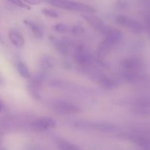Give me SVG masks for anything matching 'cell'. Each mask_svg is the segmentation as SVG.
Segmentation results:
<instances>
[{
    "label": "cell",
    "mask_w": 150,
    "mask_h": 150,
    "mask_svg": "<svg viewBox=\"0 0 150 150\" xmlns=\"http://www.w3.org/2000/svg\"><path fill=\"white\" fill-rule=\"evenodd\" d=\"M29 5H38L41 3L40 0H22Z\"/></svg>",
    "instance_id": "44dd1931"
},
{
    "label": "cell",
    "mask_w": 150,
    "mask_h": 150,
    "mask_svg": "<svg viewBox=\"0 0 150 150\" xmlns=\"http://www.w3.org/2000/svg\"><path fill=\"white\" fill-rule=\"evenodd\" d=\"M0 150H7V148H5L4 146H0Z\"/></svg>",
    "instance_id": "603a6c76"
},
{
    "label": "cell",
    "mask_w": 150,
    "mask_h": 150,
    "mask_svg": "<svg viewBox=\"0 0 150 150\" xmlns=\"http://www.w3.org/2000/svg\"><path fill=\"white\" fill-rule=\"evenodd\" d=\"M56 64H57V61L52 56L48 55V54H43L40 58L39 64L42 70H51L55 67Z\"/></svg>",
    "instance_id": "5bb4252c"
},
{
    "label": "cell",
    "mask_w": 150,
    "mask_h": 150,
    "mask_svg": "<svg viewBox=\"0 0 150 150\" xmlns=\"http://www.w3.org/2000/svg\"><path fill=\"white\" fill-rule=\"evenodd\" d=\"M74 60L81 67H87L92 62V56L85 46L78 45L74 52Z\"/></svg>",
    "instance_id": "8992f818"
},
{
    "label": "cell",
    "mask_w": 150,
    "mask_h": 150,
    "mask_svg": "<svg viewBox=\"0 0 150 150\" xmlns=\"http://www.w3.org/2000/svg\"><path fill=\"white\" fill-rule=\"evenodd\" d=\"M54 111L60 114H76L81 111V108L74 103L64 100H58L52 104Z\"/></svg>",
    "instance_id": "3957f363"
},
{
    "label": "cell",
    "mask_w": 150,
    "mask_h": 150,
    "mask_svg": "<svg viewBox=\"0 0 150 150\" xmlns=\"http://www.w3.org/2000/svg\"><path fill=\"white\" fill-rule=\"evenodd\" d=\"M55 143L59 150H83L78 145L64 139H57Z\"/></svg>",
    "instance_id": "9a60e30c"
},
{
    "label": "cell",
    "mask_w": 150,
    "mask_h": 150,
    "mask_svg": "<svg viewBox=\"0 0 150 150\" xmlns=\"http://www.w3.org/2000/svg\"><path fill=\"white\" fill-rule=\"evenodd\" d=\"M9 2L12 3V4H15V5L18 6V7H21V8L26 9V10H31V7L27 4L26 3H25L24 1H23L22 0H7Z\"/></svg>",
    "instance_id": "d6986e66"
},
{
    "label": "cell",
    "mask_w": 150,
    "mask_h": 150,
    "mask_svg": "<svg viewBox=\"0 0 150 150\" xmlns=\"http://www.w3.org/2000/svg\"><path fill=\"white\" fill-rule=\"evenodd\" d=\"M71 32H73L74 35H80V34L83 32V26L79 24V23H77V24L74 25V26L71 28Z\"/></svg>",
    "instance_id": "ffe728a7"
},
{
    "label": "cell",
    "mask_w": 150,
    "mask_h": 150,
    "mask_svg": "<svg viewBox=\"0 0 150 150\" xmlns=\"http://www.w3.org/2000/svg\"><path fill=\"white\" fill-rule=\"evenodd\" d=\"M42 13L44 16H46V17L52 18H57L59 16L58 12L51 8H42Z\"/></svg>",
    "instance_id": "ac0fdd59"
},
{
    "label": "cell",
    "mask_w": 150,
    "mask_h": 150,
    "mask_svg": "<svg viewBox=\"0 0 150 150\" xmlns=\"http://www.w3.org/2000/svg\"><path fill=\"white\" fill-rule=\"evenodd\" d=\"M49 40L53 46L56 48L59 54L62 55H67L69 53V46L68 43L64 40H61L59 38L54 36H50Z\"/></svg>",
    "instance_id": "7c38bea8"
},
{
    "label": "cell",
    "mask_w": 150,
    "mask_h": 150,
    "mask_svg": "<svg viewBox=\"0 0 150 150\" xmlns=\"http://www.w3.org/2000/svg\"><path fill=\"white\" fill-rule=\"evenodd\" d=\"M76 128L81 130H96L103 133H111L117 130V127L110 122H93L89 121H76L74 123Z\"/></svg>",
    "instance_id": "7a4b0ae2"
},
{
    "label": "cell",
    "mask_w": 150,
    "mask_h": 150,
    "mask_svg": "<svg viewBox=\"0 0 150 150\" xmlns=\"http://www.w3.org/2000/svg\"><path fill=\"white\" fill-rule=\"evenodd\" d=\"M43 75L38 74L34 77H31L27 84V90L29 94L35 100H40L41 99L40 91L45 80V76Z\"/></svg>",
    "instance_id": "277c9868"
},
{
    "label": "cell",
    "mask_w": 150,
    "mask_h": 150,
    "mask_svg": "<svg viewBox=\"0 0 150 150\" xmlns=\"http://www.w3.org/2000/svg\"><path fill=\"white\" fill-rule=\"evenodd\" d=\"M23 23L30 29L32 35L36 39L40 40L43 38L44 32L42 28L41 27L40 25L34 21L29 20V19H24L23 20Z\"/></svg>",
    "instance_id": "8fae6325"
},
{
    "label": "cell",
    "mask_w": 150,
    "mask_h": 150,
    "mask_svg": "<svg viewBox=\"0 0 150 150\" xmlns=\"http://www.w3.org/2000/svg\"><path fill=\"white\" fill-rule=\"evenodd\" d=\"M101 32L104 35L103 40L113 48L118 45L123 39L122 32L117 28L106 26Z\"/></svg>",
    "instance_id": "5b68a950"
},
{
    "label": "cell",
    "mask_w": 150,
    "mask_h": 150,
    "mask_svg": "<svg viewBox=\"0 0 150 150\" xmlns=\"http://www.w3.org/2000/svg\"><path fill=\"white\" fill-rule=\"evenodd\" d=\"M82 18L89 23L90 26L95 28L97 30L102 32L104 28L105 27V24L103 21L98 16H95L93 13H86L82 15Z\"/></svg>",
    "instance_id": "9c48e42d"
},
{
    "label": "cell",
    "mask_w": 150,
    "mask_h": 150,
    "mask_svg": "<svg viewBox=\"0 0 150 150\" xmlns=\"http://www.w3.org/2000/svg\"><path fill=\"white\" fill-rule=\"evenodd\" d=\"M8 38L13 45L17 48H21L25 45V40L23 35L18 31L11 29L8 32Z\"/></svg>",
    "instance_id": "4fadbf2b"
},
{
    "label": "cell",
    "mask_w": 150,
    "mask_h": 150,
    "mask_svg": "<svg viewBox=\"0 0 150 150\" xmlns=\"http://www.w3.org/2000/svg\"><path fill=\"white\" fill-rule=\"evenodd\" d=\"M2 84V79H1V76H0V85Z\"/></svg>",
    "instance_id": "cb8c5ba5"
},
{
    "label": "cell",
    "mask_w": 150,
    "mask_h": 150,
    "mask_svg": "<svg viewBox=\"0 0 150 150\" xmlns=\"http://www.w3.org/2000/svg\"><path fill=\"white\" fill-rule=\"evenodd\" d=\"M40 1H45L52 6L63 10L83 12L85 13H93V14L97 13L96 8L94 7L79 1H74L71 0H40Z\"/></svg>",
    "instance_id": "6da1fadb"
},
{
    "label": "cell",
    "mask_w": 150,
    "mask_h": 150,
    "mask_svg": "<svg viewBox=\"0 0 150 150\" xmlns=\"http://www.w3.org/2000/svg\"><path fill=\"white\" fill-rule=\"evenodd\" d=\"M115 21L117 22V24L128 28L134 32H140L142 29V26L139 22L125 15H118L116 16Z\"/></svg>",
    "instance_id": "ba28073f"
},
{
    "label": "cell",
    "mask_w": 150,
    "mask_h": 150,
    "mask_svg": "<svg viewBox=\"0 0 150 150\" xmlns=\"http://www.w3.org/2000/svg\"><path fill=\"white\" fill-rule=\"evenodd\" d=\"M99 86L105 90H113L117 88L120 82L117 79L108 76H101L98 80Z\"/></svg>",
    "instance_id": "30bf717a"
},
{
    "label": "cell",
    "mask_w": 150,
    "mask_h": 150,
    "mask_svg": "<svg viewBox=\"0 0 150 150\" xmlns=\"http://www.w3.org/2000/svg\"><path fill=\"white\" fill-rule=\"evenodd\" d=\"M54 29L55 32H59V33H67L70 30V27L67 25L66 23H57L54 26Z\"/></svg>",
    "instance_id": "e0dca14e"
},
{
    "label": "cell",
    "mask_w": 150,
    "mask_h": 150,
    "mask_svg": "<svg viewBox=\"0 0 150 150\" xmlns=\"http://www.w3.org/2000/svg\"><path fill=\"white\" fill-rule=\"evenodd\" d=\"M3 108H4V106H3V103H1V101L0 100V114H1V111H2Z\"/></svg>",
    "instance_id": "7402d4cb"
},
{
    "label": "cell",
    "mask_w": 150,
    "mask_h": 150,
    "mask_svg": "<svg viewBox=\"0 0 150 150\" xmlns=\"http://www.w3.org/2000/svg\"><path fill=\"white\" fill-rule=\"evenodd\" d=\"M0 42H2V39H1V36H0Z\"/></svg>",
    "instance_id": "d4e9b609"
},
{
    "label": "cell",
    "mask_w": 150,
    "mask_h": 150,
    "mask_svg": "<svg viewBox=\"0 0 150 150\" xmlns=\"http://www.w3.org/2000/svg\"><path fill=\"white\" fill-rule=\"evenodd\" d=\"M57 122L51 117H40L32 123L31 127L37 132H44L55 128Z\"/></svg>",
    "instance_id": "52a82bcc"
},
{
    "label": "cell",
    "mask_w": 150,
    "mask_h": 150,
    "mask_svg": "<svg viewBox=\"0 0 150 150\" xmlns=\"http://www.w3.org/2000/svg\"><path fill=\"white\" fill-rule=\"evenodd\" d=\"M17 70L20 76L23 79H29L32 77V73L29 67L23 62H19L17 63Z\"/></svg>",
    "instance_id": "2e32d148"
}]
</instances>
